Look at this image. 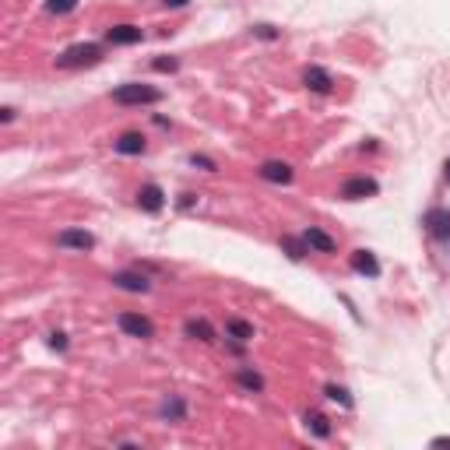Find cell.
<instances>
[{"label":"cell","instance_id":"obj_1","mask_svg":"<svg viewBox=\"0 0 450 450\" xmlns=\"http://www.w3.org/2000/svg\"><path fill=\"white\" fill-rule=\"evenodd\" d=\"M113 102H120V106H155V102H162V92L155 85L127 81V85L113 88Z\"/></svg>","mask_w":450,"mask_h":450},{"label":"cell","instance_id":"obj_2","mask_svg":"<svg viewBox=\"0 0 450 450\" xmlns=\"http://www.w3.org/2000/svg\"><path fill=\"white\" fill-rule=\"evenodd\" d=\"M102 60V46L95 42H77V46H67L60 56H56V67H92Z\"/></svg>","mask_w":450,"mask_h":450},{"label":"cell","instance_id":"obj_3","mask_svg":"<svg viewBox=\"0 0 450 450\" xmlns=\"http://www.w3.org/2000/svg\"><path fill=\"white\" fill-rule=\"evenodd\" d=\"M116 324H120V331H123L127 338H141V342L155 338V327H151V320H148V317H141V313H130V310H123V313L116 317Z\"/></svg>","mask_w":450,"mask_h":450},{"label":"cell","instance_id":"obj_4","mask_svg":"<svg viewBox=\"0 0 450 450\" xmlns=\"http://www.w3.org/2000/svg\"><path fill=\"white\" fill-rule=\"evenodd\" d=\"M377 180H370V176H352V180H345L342 183V197L345 201H366V197H377Z\"/></svg>","mask_w":450,"mask_h":450},{"label":"cell","instance_id":"obj_5","mask_svg":"<svg viewBox=\"0 0 450 450\" xmlns=\"http://www.w3.org/2000/svg\"><path fill=\"white\" fill-rule=\"evenodd\" d=\"M423 225H426V232H430L437 243H447V246H450V211H444V208L426 211Z\"/></svg>","mask_w":450,"mask_h":450},{"label":"cell","instance_id":"obj_6","mask_svg":"<svg viewBox=\"0 0 450 450\" xmlns=\"http://www.w3.org/2000/svg\"><path fill=\"white\" fill-rule=\"evenodd\" d=\"M56 246L60 250H92L95 246V236L92 232H85V229H63V232H56Z\"/></svg>","mask_w":450,"mask_h":450},{"label":"cell","instance_id":"obj_7","mask_svg":"<svg viewBox=\"0 0 450 450\" xmlns=\"http://www.w3.org/2000/svg\"><path fill=\"white\" fill-rule=\"evenodd\" d=\"M137 208L148 211V215H158V211L165 208V194H162V187H158V183H144V187L137 190Z\"/></svg>","mask_w":450,"mask_h":450},{"label":"cell","instance_id":"obj_8","mask_svg":"<svg viewBox=\"0 0 450 450\" xmlns=\"http://www.w3.org/2000/svg\"><path fill=\"white\" fill-rule=\"evenodd\" d=\"M299 239H303V246H306L310 254H335V246H338V243H335L324 229H317V225H310Z\"/></svg>","mask_w":450,"mask_h":450},{"label":"cell","instance_id":"obj_9","mask_svg":"<svg viewBox=\"0 0 450 450\" xmlns=\"http://www.w3.org/2000/svg\"><path fill=\"white\" fill-rule=\"evenodd\" d=\"M144 39V32L137 28V25H113L109 32H106V42L109 46H134V42H141Z\"/></svg>","mask_w":450,"mask_h":450},{"label":"cell","instance_id":"obj_10","mask_svg":"<svg viewBox=\"0 0 450 450\" xmlns=\"http://www.w3.org/2000/svg\"><path fill=\"white\" fill-rule=\"evenodd\" d=\"M303 85H306L310 92H331V88H335V77H331L324 67H317V63H313V67H306V70H303Z\"/></svg>","mask_w":450,"mask_h":450},{"label":"cell","instance_id":"obj_11","mask_svg":"<svg viewBox=\"0 0 450 450\" xmlns=\"http://www.w3.org/2000/svg\"><path fill=\"white\" fill-rule=\"evenodd\" d=\"M113 285H116V289H127V292H148V289H151V282H148L141 271H116V275H113Z\"/></svg>","mask_w":450,"mask_h":450},{"label":"cell","instance_id":"obj_12","mask_svg":"<svg viewBox=\"0 0 450 450\" xmlns=\"http://www.w3.org/2000/svg\"><path fill=\"white\" fill-rule=\"evenodd\" d=\"M352 271L356 275H366V278H380V261L370 250H356L352 254Z\"/></svg>","mask_w":450,"mask_h":450},{"label":"cell","instance_id":"obj_13","mask_svg":"<svg viewBox=\"0 0 450 450\" xmlns=\"http://www.w3.org/2000/svg\"><path fill=\"white\" fill-rule=\"evenodd\" d=\"M261 180H268V183H289V180H292V165L271 158V162L261 165Z\"/></svg>","mask_w":450,"mask_h":450},{"label":"cell","instance_id":"obj_14","mask_svg":"<svg viewBox=\"0 0 450 450\" xmlns=\"http://www.w3.org/2000/svg\"><path fill=\"white\" fill-rule=\"evenodd\" d=\"M113 148H116L120 155H141V151H144V134H137V130L120 134V137L113 141Z\"/></svg>","mask_w":450,"mask_h":450},{"label":"cell","instance_id":"obj_15","mask_svg":"<svg viewBox=\"0 0 450 450\" xmlns=\"http://www.w3.org/2000/svg\"><path fill=\"white\" fill-rule=\"evenodd\" d=\"M225 338L246 345V342L254 338V324H246V320H239V317H229V320H225Z\"/></svg>","mask_w":450,"mask_h":450},{"label":"cell","instance_id":"obj_16","mask_svg":"<svg viewBox=\"0 0 450 450\" xmlns=\"http://www.w3.org/2000/svg\"><path fill=\"white\" fill-rule=\"evenodd\" d=\"M158 415H162L165 423H183V415H187L183 398H165V401L158 405Z\"/></svg>","mask_w":450,"mask_h":450},{"label":"cell","instance_id":"obj_17","mask_svg":"<svg viewBox=\"0 0 450 450\" xmlns=\"http://www.w3.org/2000/svg\"><path fill=\"white\" fill-rule=\"evenodd\" d=\"M303 423H306V430H310L313 437H320V440L331 437V423H327V415H320V412H306Z\"/></svg>","mask_w":450,"mask_h":450},{"label":"cell","instance_id":"obj_18","mask_svg":"<svg viewBox=\"0 0 450 450\" xmlns=\"http://www.w3.org/2000/svg\"><path fill=\"white\" fill-rule=\"evenodd\" d=\"M187 338H194V342H215V331H211V324L208 320H187Z\"/></svg>","mask_w":450,"mask_h":450},{"label":"cell","instance_id":"obj_19","mask_svg":"<svg viewBox=\"0 0 450 450\" xmlns=\"http://www.w3.org/2000/svg\"><path fill=\"white\" fill-rule=\"evenodd\" d=\"M236 380H239L246 391H254V394H261V391H264V380H261L254 370H239V377H236Z\"/></svg>","mask_w":450,"mask_h":450},{"label":"cell","instance_id":"obj_20","mask_svg":"<svg viewBox=\"0 0 450 450\" xmlns=\"http://www.w3.org/2000/svg\"><path fill=\"white\" fill-rule=\"evenodd\" d=\"M324 394H327L331 401H338V405H345V408H352V394H349V387H338V384H327V387H324Z\"/></svg>","mask_w":450,"mask_h":450},{"label":"cell","instance_id":"obj_21","mask_svg":"<svg viewBox=\"0 0 450 450\" xmlns=\"http://www.w3.org/2000/svg\"><path fill=\"white\" fill-rule=\"evenodd\" d=\"M282 246L289 250V257H292V261H303V257H306V246H303V239H292V236H282Z\"/></svg>","mask_w":450,"mask_h":450},{"label":"cell","instance_id":"obj_22","mask_svg":"<svg viewBox=\"0 0 450 450\" xmlns=\"http://www.w3.org/2000/svg\"><path fill=\"white\" fill-rule=\"evenodd\" d=\"M77 7V0H46V11L49 14H70Z\"/></svg>","mask_w":450,"mask_h":450},{"label":"cell","instance_id":"obj_23","mask_svg":"<svg viewBox=\"0 0 450 450\" xmlns=\"http://www.w3.org/2000/svg\"><path fill=\"white\" fill-rule=\"evenodd\" d=\"M151 67H155V70H169V74H173V70L180 67V60H176V56H155V60H151Z\"/></svg>","mask_w":450,"mask_h":450},{"label":"cell","instance_id":"obj_24","mask_svg":"<svg viewBox=\"0 0 450 450\" xmlns=\"http://www.w3.org/2000/svg\"><path fill=\"white\" fill-rule=\"evenodd\" d=\"M254 35H261V39H278V32H275L271 25H257V28H254Z\"/></svg>","mask_w":450,"mask_h":450},{"label":"cell","instance_id":"obj_25","mask_svg":"<svg viewBox=\"0 0 450 450\" xmlns=\"http://www.w3.org/2000/svg\"><path fill=\"white\" fill-rule=\"evenodd\" d=\"M190 162H194V165H201V169H208V173H215V162H211V158H204V155H190Z\"/></svg>","mask_w":450,"mask_h":450},{"label":"cell","instance_id":"obj_26","mask_svg":"<svg viewBox=\"0 0 450 450\" xmlns=\"http://www.w3.org/2000/svg\"><path fill=\"white\" fill-rule=\"evenodd\" d=\"M49 345L63 352V349H67V335H60V331H53V335H49Z\"/></svg>","mask_w":450,"mask_h":450},{"label":"cell","instance_id":"obj_27","mask_svg":"<svg viewBox=\"0 0 450 450\" xmlns=\"http://www.w3.org/2000/svg\"><path fill=\"white\" fill-rule=\"evenodd\" d=\"M0 116H4V123H11V120H14V109H11V106H4V109H0Z\"/></svg>","mask_w":450,"mask_h":450},{"label":"cell","instance_id":"obj_28","mask_svg":"<svg viewBox=\"0 0 450 450\" xmlns=\"http://www.w3.org/2000/svg\"><path fill=\"white\" fill-rule=\"evenodd\" d=\"M162 4H165V7H187L190 0H162Z\"/></svg>","mask_w":450,"mask_h":450},{"label":"cell","instance_id":"obj_29","mask_svg":"<svg viewBox=\"0 0 450 450\" xmlns=\"http://www.w3.org/2000/svg\"><path fill=\"white\" fill-rule=\"evenodd\" d=\"M433 447H450V437H437V440H433Z\"/></svg>","mask_w":450,"mask_h":450},{"label":"cell","instance_id":"obj_30","mask_svg":"<svg viewBox=\"0 0 450 450\" xmlns=\"http://www.w3.org/2000/svg\"><path fill=\"white\" fill-rule=\"evenodd\" d=\"M444 176H447V183H450V158H447V165H444Z\"/></svg>","mask_w":450,"mask_h":450}]
</instances>
